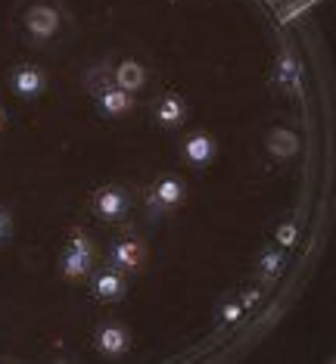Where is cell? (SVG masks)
<instances>
[{
    "mask_svg": "<svg viewBox=\"0 0 336 364\" xmlns=\"http://www.w3.org/2000/svg\"><path fill=\"white\" fill-rule=\"evenodd\" d=\"M94 349L103 358H125L131 352V330L121 321H100L94 330Z\"/></svg>",
    "mask_w": 336,
    "mask_h": 364,
    "instance_id": "52a82bcc",
    "label": "cell"
},
{
    "mask_svg": "<svg viewBox=\"0 0 336 364\" xmlns=\"http://www.w3.org/2000/svg\"><path fill=\"white\" fill-rule=\"evenodd\" d=\"M296 243H299V228H296V221H283V225L277 228V246H281V250H293Z\"/></svg>",
    "mask_w": 336,
    "mask_h": 364,
    "instance_id": "e0dca14e",
    "label": "cell"
},
{
    "mask_svg": "<svg viewBox=\"0 0 336 364\" xmlns=\"http://www.w3.org/2000/svg\"><path fill=\"white\" fill-rule=\"evenodd\" d=\"M259 299H261V289H259V287L246 289V293L240 296V302H243V309H246V311H249V309H256V305H259Z\"/></svg>",
    "mask_w": 336,
    "mask_h": 364,
    "instance_id": "d6986e66",
    "label": "cell"
},
{
    "mask_svg": "<svg viewBox=\"0 0 336 364\" xmlns=\"http://www.w3.org/2000/svg\"><path fill=\"white\" fill-rule=\"evenodd\" d=\"M6 85L19 100L26 103H35L38 97H44L47 85H50V78H47V72L40 69L35 63H19L10 69V75H6Z\"/></svg>",
    "mask_w": 336,
    "mask_h": 364,
    "instance_id": "5b68a950",
    "label": "cell"
},
{
    "mask_svg": "<svg viewBox=\"0 0 336 364\" xmlns=\"http://www.w3.org/2000/svg\"><path fill=\"white\" fill-rule=\"evenodd\" d=\"M286 264V252L283 250H265L259 259V274L261 277H277Z\"/></svg>",
    "mask_w": 336,
    "mask_h": 364,
    "instance_id": "9a60e30c",
    "label": "cell"
},
{
    "mask_svg": "<svg viewBox=\"0 0 336 364\" xmlns=\"http://www.w3.org/2000/svg\"><path fill=\"white\" fill-rule=\"evenodd\" d=\"M22 26L35 41H50L63 28V16L53 4H31L22 16Z\"/></svg>",
    "mask_w": 336,
    "mask_h": 364,
    "instance_id": "30bf717a",
    "label": "cell"
},
{
    "mask_svg": "<svg viewBox=\"0 0 336 364\" xmlns=\"http://www.w3.org/2000/svg\"><path fill=\"white\" fill-rule=\"evenodd\" d=\"M4 128H6V109L0 106V131H4Z\"/></svg>",
    "mask_w": 336,
    "mask_h": 364,
    "instance_id": "ffe728a7",
    "label": "cell"
},
{
    "mask_svg": "<svg viewBox=\"0 0 336 364\" xmlns=\"http://www.w3.org/2000/svg\"><path fill=\"white\" fill-rule=\"evenodd\" d=\"M13 240V212L6 205H0V246H6Z\"/></svg>",
    "mask_w": 336,
    "mask_h": 364,
    "instance_id": "ac0fdd59",
    "label": "cell"
},
{
    "mask_svg": "<svg viewBox=\"0 0 336 364\" xmlns=\"http://www.w3.org/2000/svg\"><path fill=\"white\" fill-rule=\"evenodd\" d=\"M87 284H91V293L106 305L125 302V296H128V274L109 262H106L103 268H97L94 274L87 277Z\"/></svg>",
    "mask_w": 336,
    "mask_h": 364,
    "instance_id": "8992f818",
    "label": "cell"
},
{
    "mask_svg": "<svg viewBox=\"0 0 336 364\" xmlns=\"http://www.w3.org/2000/svg\"><path fill=\"white\" fill-rule=\"evenodd\" d=\"M87 209H91V215H94V218H100L103 225H119V221H125L128 212H131V193H128V187L106 184L100 190H94Z\"/></svg>",
    "mask_w": 336,
    "mask_h": 364,
    "instance_id": "3957f363",
    "label": "cell"
},
{
    "mask_svg": "<svg viewBox=\"0 0 336 364\" xmlns=\"http://www.w3.org/2000/svg\"><path fill=\"white\" fill-rule=\"evenodd\" d=\"M243 302L240 299H231V296H227L224 302L218 305V311H215V318H218V324H224V327H231V324H237V321L243 318Z\"/></svg>",
    "mask_w": 336,
    "mask_h": 364,
    "instance_id": "2e32d148",
    "label": "cell"
},
{
    "mask_svg": "<svg viewBox=\"0 0 336 364\" xmlns=\"http://www.w3.org/2000/svg\"><path fill=\"white\" fill-rule=\"evenodd\" d=\"M181 159L196 171L209 168V165L218 159V140L212 137L209 131H190L181 144Z\"/></svg>",
    "mask_w": 336,
    "mask_h": 364,
    "instance_id": "9c48e42d",
    "label": "cell"
},
{
    "mask_svg": "<svg viewBox=\"0 0 336 364\" xmlns=\"http://www.w3.org/2000/svg\"><path fill=\"white\" fill-rule=\"evenodd\" d=\"M112 81L119 87H125L128 94H137L141 87H146V69L137 60H121L116 69H112Z\"/></svg>",
    "mask_w": 336,
    "mask_h": 364,
    "instance_id": "7c38bea8",
    "label": "cell"
},
{
    "mask_svg": "<svg viewBox=\"0 0 336 364\" xmlns=\"http://www.w3.org/2000/svg\"><path fill=\"white\" fill-rule=\"evenodd\" d=\"M94 106L106 119H125L134 112V94H128L125 87H119L116 81H100L94 90Z\"/></svg>",
    "mask_w": 336,
    "mask_h": 364,
    "instance_id": "ba28073f",
    "label": "cell"
},
{
    "mask_svg": "<svg viewBox=\"0 0 336 364\" xmlns=\"http://www.w3.org/2000/svg\"><path fill=\"white\" fill-rule=\"evenodd\" d=\"M265 146L271 156H277V159H293V156L299 153V137L286 128H271L265 137Z\"/></svg>",
    "mask_w": 336,
    "mask_h": 364,
    "instance_id": "4fadbf2b",
    "label": "cell"
},
{
    "mask_svg": "<svg viewBox=\"0 0 336 364\" xmlns=\"http://www.w3.org/2000/svg\"><path fill=\"white\" fill-rule=\"evenodd\" d=\"M184 200H187V184L178 175L166 171V175H159L153 181L143 205H146V212H150V218H162V215H171L181 209Z\"/></svg>",
    "mask_w": 336,
    "mask_h": 364,
    "instance_id": "7a4b0ae2",
    "label": "cell"
},
{
    "mask_svg": "<svg viewBox=\"0 0 336 364\" xmlns=\"http://www.w3.org/2000/svg\"><path fill=\"white\" fill-rule=\"evenodd\" d=\"M274 81L286 90H293L299 85V60L293 50H283L281 60H277V69H274Z\"/></svg>",
    "mask_w": 336,
    "mask_h": 364,
    "instance_id": "5bb4252c",
    "label": "cell"
},
{
    "mask_svg": "<svg viewBox=\"0 0 336 364\" xmlns=\"http://www.w3.org/2000/svg\"><path fill=\"white\" fill-rule=\"evenodd\" d=\"M156 122H159L162 128L168 131H178L187 122V103L181 94H175V90H168V94L159 97V103H156Z\"/></svg>",
    "mask_w": 336,
    "mask_h": 364,
    "instance_id": "8fae6325",
    "label": "cell"
},
{
    "mask_svg": "<svg viewBox=\"0 0 336 364\" xmlns=\"http://www.w3.org/2000/svg\"><path fill=\"white\" fill-rule=\"evenodd\" d=\"M60 274L69 284H85L94 274V243L85 230H72L60 252Z\"/></svg>",
    "mask_w": 336,
    "mask_h": 364,
    "instance_id": "6da1fadb",
    "label": "cell"
},
{
    "mask_svg": "<svg viewBox=\"0 0 336 364\" xmlns=\"http://www.w3.org/2000/svg\"><path fill=\"white\" fill-rule=\"evenodd\" d=\"M146 259H150L146 243L141 237H134V234H125V237L112 240L109 252H106V262L116 264V268L125 271V274H141V271L146 268Z\"/></svg>",
    "mask_w": 336,
    "mask_h": 364,
    "instance_id": "277c9868",
    "label": "cell"
}]
</instances>
